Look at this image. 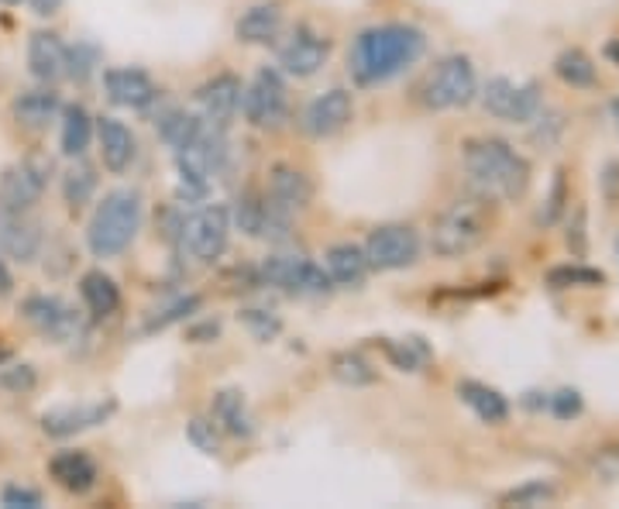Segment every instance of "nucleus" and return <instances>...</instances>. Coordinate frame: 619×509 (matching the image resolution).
Here are the masks:
<instances>
[{"mask_svg": "<svg viewBox=\"0 0 619 509\" xmlns=\"http://www.w3.org/2000/svg\"><path fill=\"white\" fill-rule=\"evenodd\" d=\"M427 52V35L416 25H375L365 28L348 52V70L359 86L389 83Z\"/></svg>", "mask_w": 619, "mask_h": 509, "instance_id": "nucleus-1", "label": "nucleus"}, {"mask_svg": "<svg viewBox=\"0 0 619 509\" xmlns=\"http://www.w3.org/2000/svg\"><path fill=\"white\" fill-rule=\"evenodd\" d=\"M464 175H469L472 193L485 201H520L530 186V162L502 138H472L461 148Z\"/></svg>", "mask_w": 619, "mask_h": 509, "instance_id": "nucleus-2", "label": "nucleus"}, {"mask_svg": "<svg viewBox=\"0 0 619 509\" xmlns=\"http://www.w3.org/2000/svg\"><path fill=\"white\" fill-rule=\"evenodd\" d=\"M142 231V193L138 190H110L97 204L90 225H86V249L94 258H118L131 249Z\"/></svg>", "mask_w": 619, "mask_h": 509, "instance_id": "nucleus-3", "label": "nucleus"}, {"mask_svg": "<svg viewBox=\"0 0 619 509\" xmlns=\"http://www.w3.org/2000/svg\"><path fill=\"white\" fill-rule=\"evenodd\" d=\"M493 228V201L472 193L454 201L445 214L434 220L430 231V249L440 258H461L475 252Z\"/></svg>", "mask_w": 619, "mask_h": 509, "instance_id": "nucleus-4", "label": "nucleus"}, {"mask_svg": "<svg viewBox=\"0 0 619 509\" xmlns=\"http://www.w3.org/2000/svg\"><path fill=\"white\" fill-rule=\"evenodd\" d=\"M478 97V76L469 56H448L440 59L427 80L420 83V104L427 110H454L469 107Z\"/></svg>", "mask_w": 619, "mask_h": 509, "instance_id": "nucleus-5", "label": "nucleus"}, {"mask_svg": "<svg viewBox=\"0 0 619 509\" xmlns=\"http://www.w3.org/2000/svg\"><path fill=\"white\" fill-rule=\"evenodd\" d=\"M228 238H231V210L224 204H207L193 214H183L180 231H175L180 249L196 262H217L228 252Z\"/></svg>", "mask_w": 619, "mask_h": 509, "instance_id": "nucleus-6", "label": "nucleus"}, {"mask_svg": "<svg viewBox=\"0 0 619 509\" xmlns=\"http://www.w3.org/2000/svg\"><path fill=\"white\" fill-rule=\"evenodd\" d=\"M258 282L276 286V290L290 296H324L335 290L327 269L317 262H310L306 255H272L262 262Z\"/></svg>", "mask_w": 619, "mask_h": 509, "instance_id": "nucleus-7", "label": "nucleus"}, {"mask_svg": "<svg viewBox=\"0 0 619 509\" xmlns=\"http://www.w3.org/2000/svg\"><path fill=\"white\" fill-rule=\"evenodd\" d=\"M241 114L252 128L276 131L290 118V97H286V80L279 70H258L255 80L241 90Z\"/></svg>", "mask_w": 619, "mask_h": 509, "instance_id": "nucleus-8", "label": "nucleus"}, {"mask_svg": "<svg viewBox=\"0 0 619 509\" xmlns=\"http://www.w3.org/2000/svg\"><path fill=\"white\" fill-rule=\"evenodd\" d=\"M482 107L489 110L493 118L510 121V124H530L541 110H544V97H541V83L526 80V83H513L506 76H496L485 83L482 90Z\"/></svg>", "mask_w": 619, "mask_h": 509, "instance_id": "nucleus-9", "label": "nucleus"}, {"mask_svg": "<svg viewBox=\"0 0 619 509\" xmlns=\"http://www.w3.org/2000/svg\"><path fill=\"white\" fill-rule=\"evenodd\" d=\"M365 258L372 272H400L420 258V234L410 225H383L365 241Z\"/></svg>", "mask_w": 619, "mask_h": 509, "instance_id": "nucleus-10", "label": "nucleus"}, {"mask_svg": "<svg viewBox=\"0 0 619 509\" xmlns=\"http://www.w3.org/2000/svg\"><path fill=\"white\" fill-rule=\"evenodd\" d=\"M21 317H25L41 338L56 341V344L73 341L80 330H83V320L76 314V306L65 303L62 296H52V293L28 296L25 303H21Z\"/></svg>", "mask_w": 619, "mask_h": 509, "instance_id": "nucleus-11", "label": "nucleus"}, {"mask_svg": "<svg viewBox=\"0 0 619 509\" xmlns=\"http://www.w3.org/2000/svg\"><path fill=\"white\" fill-rule=\"evenodd\" d=\"M52 166L46 159H21L0 172V207L14 214H28L49 186Z\"/></svg>", "mask_w": 619, "mask_h": 509, "instance_id": "nucleus-12", "label": "nucleus"}, {"mask_svg": "<svg viewBox=\"0 0 619 509\" xmlns=\"http://www.w3.org/2000/svg\"><path fill=\"white\" fill-rule=\"evenodd\" d=\"M327 59H330V38L314 32L310 25H296L290 38L279 46V70L296 80L317 76L327 65Z\"/></svg>", "mask_w": 619, "mask_h": 509, "instance_id": "nucleus-13", "label": "nucleus"}, {"mask_svg": "<svg viewBox=\"0 0 619 509\" xmlns=\"http://www.w3.org/2000/svg\"><path fill=\"white\" fill-rule=\"evenodd\" d=\"M351 118H355V97H351V90L335 86V90H327L306 104L303 131L310 138H335L338 131L351 124Z\"/></svg>", "mask_w": 619, "mask_h": 509, "instance_id": "nucleus-14", "label": "nucleus"}, {"mask_svg": "<svg viewBox=\"0 0 619 509\" xmlns=\"http://www.w3.org/2000/svg\"><path fill=\"white\" fill-rule=\"evenodd\" d=\"M241 90H245V86H241V80L234 73H220V76L207 80L204 86H196L193 100L201 107V121L224 131L241 110Z\"/></svg>", "mask_w": 619, "mask_h": 509, "instance_id": "nucleus-15", "label": "nucleus"}, {"mask_svg": "<svg viewBox=\"0 0 619 509\" xmlns=\"http://www.w3.org/2000/svg\"><path fill=\"white\" fill-rule=\"evenodd\" d=\"M118 403L114 400H100V403H76V407H52L41 413V431H46L52 440H65L76 437L83 431H94L100 424H107L114 416Z\"/></svg>", "mask_w": 619, "mask_h": 509, "instance_id": "nucleus-16", "label": "nucleus"}, {"mask_svg": "<svg viewBox=\"0 0 619 509\" xmlns=\"http://www.w3.org/2000/svg\"><path fill=\"white\" fill-rule=\"evenodd\" d=\"M104 90L110 104L128 107V110H148L159 100V86H155V80L145 70H138V65H114V70H107Z\"/></svg>", "mask_w": 619, "mask_h": 509, "instance_id": "nucleus-17", "label": "nucleus"}, {"mask_svg": "<svg viewBox=\"0 0 619 509\" xmlns=\"http://www.w3.org/2000/svg\"><path fill=\"white\" fill-rule=\"evenodd\" d=\"M41 225L32 220L28 214H14L0 207V252L14 262H35L41 252Z\"/></svg>", "mask_w": 619, "mask_h": 509, "instance_id": "nucleus-18", "label": "nucleus"}, {"mask_svg": "<svg viewBox=\"0 0 619 509\" xmlns=\"http://www.w3.org/2000/svg\"><path fill=\"white\" fill-rule=\"evenodd\" d=\"M97 145H100V162L107 172L124 175L138 155V142L131 135V128L118 118H97Z\"/></svg>", "mask_w": 619, "mask_h": 509, "instance_id": "nucleus-19", "label": "nucleus"}, {"mask_svg": "<svg viewBox=\"0 0 619 509\" xmlns=\"http://www.w3.org/2000/svg\"><path fill=\"white\" fill-rule=\"evenodd\" d=\"M49 478L70 496H86L97 485L100 469L86 451H59L49 461Z\"/></svg>", "mask_w": 619, "mask_h": 509, "instance_id": "nucleus-20", "label": "nucleus"}, {"mask_svg": "<svg viewBox=\"0 0 619 509\" xmlns=\"http://www.w3.org/2000/svg\"><path fill=\"white\" fill-rule=\"evenodd\" d=\"M269 204L272 207H279V210H286V214H300V210H306V204H310V196H314V186H310V180H306V172H300L296 166H286V162H279V166H272V172H269Z\"/></svg>", "mask_w": 619, "mask_h": 509, "instance_id": "nucleus-21", "label": "nucleus"}, {"mask_svg": "<svg viewBox=\"0 0 619 509\" xmlns=\"http://www.w3.org/2000/svg\"><path fill=\"white\" fill-rule=\"evenodd\" d=\"M210 416H214V424L220 427V434H228V437L248 440L255 434V416H252L248 400H245V392H241V389L214 392Z\"/></svg>", "mask_w": 619, "mask_h": 509, "instance_id": "nucleus-22", "label": "nucleus"}, {"mask_svg": "<svg viewBox=\"0 0 619 509\" xmlns=\"http://www.w3.org/2000/svg\"><path fill=\"white\" fill-rule=\"evenodd\" d=\"M11 114L21 128H28V131H41V128H49L59 114H62V100L59 94L52 90V86H35V90H25V94H17L14 104H11Z\"/></svg>", "mask_w": 619, "mask_h": 509, "instance_id": "nucleus-23", "label": "nucleus"}, {"mask_svg": "<svg viewBox=\"0 0 619 509\" xmlns=\"http://www.w3.org/2000/svg\"><path fill=\"white\" fill-rule=\"evenodd\" d=\"M282 32V8L276 0H262V4H252L245 14L238 17L234 35L245 46H272Z\"/></svg>", "mask_w": 619, "mask_h": 509, "instance_id": "nucleus-24", "label": "nucleus"}, {"mask_svg": "<svg viewBox=\"0 0 619 509\" xmlns=\"http://www.w3.org/2000/svg\"><path fill=\"white\" fill-rule=\"evenodd\" d=\"M28 73L38 83H56L65 76V41L56 32H35L28 38Z\"/></svg>", "mask_w": 619, "mask_h": 509, "instance_id": "nucleus-25", "label": "nucleus"}, {"mask_svg": "<svg viewBox=\"0 0 619 509\" xmlns=\"http://www.w3.org/2000/svg\"><path fill=\"white\" fill-rule=\"evenodd\" d=\"M324 265H327L330 282L344 286V290H359V286L365 282V276L372 272V269H368V258H365V249L351 245V241L330 245L327 255H324Z\"/></svg>", "mask_w": 619, "mask_h": 509, "instance_id": "nucleus-26", "label": "nucleus"}, {"mask_svg": "<svg viewBox=\"0 0 619 509\" xmlns=\"http://www.w3.org/2000/svg\"><path fill=\"white\" fill-rule=\"evenodd\" d=\"M458 396H461V403L469 407L482 424H506V416H510V400L493 389V386H485V383H475V379H464L458 383Z\"/></svg>", "mask_w": 619, "mask_h": 509, "instance_id": "nucleus-27", "label": "nucleus"}, {"mask_svg": "<svg viewBox=\"0 0 619 509\" xmlns=\"http://www.w3.org/2000/svg\"><path fill=\"white\" fill-rule=\"evenodd\" d=\"M80 296H83L86 314H90L94 320H107V317H114L121 310L118 282L110 279L107 272H100V269H90L80 279Z\"/></svg>", "mask_w": 619, "mask_h": 509, "instance_id": "nucleus-28", "label": "nucleus"}, {"mask_svg": "<svg viewBox=\"0 0 619 509\" xmlns=\"http://www.w3.org/2000/svg\"><path fill=\"white\" fill-rule=\"evenodd\" d=\"M94 131H97V121L90 118V110H86L83 104L62 107V135H59L62 155L83 159L86 148H90V142H94Z\"/></svg>", "mask_w": 619, "mask_h": 509, "instance_id": "nucleus-29", "label": "nucleus"}, {"mask_svg": "<svg viewBox=\"0 0 619 509\" xmlns=\"http://www.w3.org/2000/svg\"><path fill=\"white\" fill-rule=\"evenodd\" d=\"M159 138L172 148V152H186L196 138H201V131H204V121L201 114H190V110H180V107H172L166 110V114L159 118Z\"/></svg>", "mask_w": 619, "mask_h": 509, "instance_id": "nucleus-30", "label": "nucleus"}, {"mask_svg": "<svg viewBox=\"0 0 619 509\" xmlns=\"http://www.w3.org/2000/svg\"><path fill=\"white\" fill-rule=\"evenodd\" d=\"M383 355L400 368V372H420L424 365L434 362V348L424 338H403V341H392V338H379Z\"/></svg>", "mask_w": 619, "mask_h": 509, "instance_id": "nucleus-31", "label": "nucleus"}, {"mask_svg": "<svg viewBox=\"0 0 619 509\" xmlns=\"http://www.w3.org/2000/svg\"><path fill=\"white\" fill-rule=\"evenodd\" d=\"M555 73L565 86H571V90H588V86H595V80H599L595 59L582 49H565L555 59Z\"/></svg>", "mask_w": 619, "mask_h": 509, "instance_id": "nucleus-32", "label": "nucleus"}, {"mask_svg": "<svg viewBox=\"0 0 619 509\" xmlns=\"http://www.w3.org/2000/svg\"><path fill=\"white\" fill-rule=\"evenodd\" d=\"M231 210V225L241 231V234H248V238H262V228H265V214H269V204H265V193L258 190H245L234 201Z\"/></svg>", "mask_w": 619, "mask_h": 509, "instance_id": "nucleus-33", "label": "nucleus"}, {"mask_svg": "<svg viewBox=\"0 0 619 509\" xmlns=\"http://www.w3.org/2000/svg\"><path fill=\"white\" fill-rule=\"evenodd\" d=\"M94 193H97V169L76 159L70 172L62 175V201L70 204V210H83L94 201Z\"/></svg>", "mask_w": 619, "mask_h": 509, "instance_id": "nucleus-34", "label": "nucleus"}, {"mask_svg": "<svg viewBox=\"0 0 619 509\" xmlns=\"http://www.w3.org/2000/svg\"><path fill=\"white\" fill-rule=\"evenodd\" d=\"M330 375L348 386V389H362V386H375L379 383V372H375L359 351H338L335 359H330Z\"/></svg>", "mask_w": 619, "mask_h": 509, "instance_id": "nucleus-35", "label": "nucleus"}, {"mask_svg": "<svg viewBox=\"0 0 619 509\" xmlns=\"http://www.w3.org/2000/svg\"><path fill=\"white\" fill-rule=\"evenodd\" d=\"M204 306V296H196V293H186V296H175L172 303H166L162 310H155V314L145 320V327H142V335H155V330H166V327H172V324H180V320H186V317H193L196 310Z\"/></svg>", "mask_w": 619, "mask_h": 509, "instance_id": "nucleus-36", "label": "nucleus"}, {"mask_svg": "<svg viewBox=\"0 0 619 509\" xmlns=\"http://www.w3.org/2000/svg\"><path fill=\"white\" fill-rule=\"evenodd\" d=\"M568 204H571V196H568V175H565V169H558L555 180H550V193L544 196V204H541V210H537V217H534V225H537V228H555L558 220H561V214L568 210Z\"/></svg>", "mask_w": 619, "mask_h": 509, "instance_id": "nucleus-37", "label": "nucleus"}, {"mask_svg": "<svg viewBox=\"0 0 619 509\" xmlns=\"http://www.w3.org/2000/svg\"><path fill=\"white\" fill-rule=\"evenodd\" d=\"M186 437L201 455L217 458L220 451H224V434H220V427L214 424V416H193L186 424Z\"/></svg>", "mask_w": 619, "mask_h": 509, "instance_id": "nucleus-38", "label": "nucleus"}, {"mask_svg": "<svg viewBox=\"0 0 619 509\" xmlns=\"http://www.w3.org/2000/svg\"><path fill=\"white\" fill-rule=\"evenodd\" d=\"M100 65V52L90 41H76V46H65V76L86 83L94 76V70Z\"/></svg>", "mask_w": 619, "mask_h": 509, "instance_id": "nucleus-39", "label": "nucleus"}, {"mask_svg": "<svg viewBox=\"0 0 619 509\" xmlns=\"http://www.w3.org/2000/svg\"><path fill=\"white\" fill-rule=\"evenodd\" d=\"M547 282L555 290H568V286H603L606 272L603 269H588V265H561V269H550Z\"/></svg>", "mask_w": 619, "mask_h": 509, "instance_id": "nucleus-40", "label": "nucleus"}, {"mask_svg": "<svg viewBox=\"0 0 619 509\" xmlns=\"http://www.w3.org/2000/svg\"><path fill=\"white\" fill-rule=\"evenodd\" d=\"M238 320H241V327H245L255 341H276L282 335V320L276 314H269V310H255V306L252 310H241Z\"/></svg>", "mask_w": 619, "mask_h": 509, "instance_id": "nucleus-41", "label": "nucleus"}, {"mask_svg": "<svg viewBox=\"0 0 619 509\" xmlns=\"http://www.w3.org/2000/svg\"><path fill=\"white\" fill-rule=\"evenodd\" d=\"M555 496H558L555 485L544 478H534V482H523L520 489L506 493L502 506H547V502H555Z\"/></svg>", "mask_w": 619, "mask_h": 509, "instance_id": "nucleus-42", "label": "nucleus"}, {"mask_svg": "<svg viewBox=\"0 0 619 509\" xmlns=\"http://www.w3.org/2000/svg\"><path fill=\"white\" fill-rule=\"evenodd\" d=\"M588 469L592 475L606 482V485H619V445H606V448H595L588 458Z\"/></svg>", "mask_w": 619, "mask_h": 509, "instance_id": "nucleus-43", "label": "nucleus"}, {"mask_svg": "<svg viewBox=\"0 0 619 509\" xmlns=\"http://www.w3.org/2000/svg\"><path fill=\"white\" fill-rule=\"evenodd\" d=\"M582 410H585V400H582L579 389H558V392H550V403H547V413H550V416L574 420Z\"/></svg>", "mask_w": 619, "mask_h": 509, "instance_id": "nucleus-44", "label": "nucleus"}, {"mask_svg": "<svg viewBox=\"0 0 619 509\" xmlns=\"http://www.w3.org/2000/svg\"><path fill=\"white\" fill-rule=\"evenodd\" d=\"M0 386L17 392V396H25L38 386V372L32 365H11V368L0 372Z\"/></svg>", "mask_w": 619, "mask_h": 509, "instance_id": "nucleus-45", "label": "nucleus"}, {"mask_svg": "<svg viewBox=\"0 0 619 509\" xmlns=\"http://www.w3.org/2000/svg\"><path fill=\"white\" fill-rule=\"evenodd\" d=\"M0 506L4 509H41V493L32 485H8L0 493Z\"/></svg>", "mask_w": 619, "mask_h": 509, "instance_id": "nucleus-46", "label": "nucleus"}, {"mask_svg": "<svg viewBox=\"0 0 619 509\" xmlns=\"http://www.w3.org/2000/svg\"><path fill=\"white\" fill-rule=\"evenodd\" d=\"M568 249L574 255H585V210H574V225H568Z\"/></svg>", "mask_w": 619, "mask_h": 509, "instance_id": "nucleus-47", "label": "nucleus"}, {"mask_svg": "<svg viewBox=\"0 0 619 509\" xmlns=\"http://www.w3.org/2000/svg\"><path fill=\"white\" fill-rule=\"evenodd\" d=\"M220 335V324L217 320H204V324H193L190 330H186V338L190 341H196V344H204V341H214Z\"/></svg>", "mask_w": 619, "mask_h": 509, "instance_id": "nucleus-48", "label": "nucleus"}, {"mask_svg": "<svg viewBox=\"0 0 619 509\" xmlns=\"http://www.w3.org/2000/svg\"><path fill=\"white\" fill-rule=\"evenodd\" d=\"M62 4H65V0H28V8H32L38 17H52V14H59Z\"/></svg>", "mask_w": 619, "mask_h": 509, "instance_id": "nucleus-49", "label": "nucleus"}, {"mask_svg": "<svg viewBox=\"0 0 619 509\" xmlns=\"http://www.w3.org/2000/svg\"><path fill=\"white\" fill-rule=\"evenodd\" d=\"M547 403H550V392H526V396H523V407L534 410V413H544Z\"/></svg>", "mask_w": 619, "mask_h": 509, "instance_id": "nucleus-50", "label": "nucleus"}, {"mask_svg": "<svg viewBox=\"0 0 619 509\" xmlns=\"http://www.w3.org/2000/svg\"><path fill=\"white\" fill-rule=\"evenodd\" d=\"M11 290H14V276L4 265V258H0V296H11Z\"/></svg>", "mask_w": 619, "mask_h": 509, "instance_id": "nucleus-51", "label": "nucleus"}, {"mask_svg": "<svg viewBox=\"0 0 619 509\" xmlns=\"http://www.w3.org/2000/svg\"><path fill=\"white\" fill-rule=\"evenodd\" d=\"M606 59L619 65V38H612V41H609V46H606Z\"/></svg>", "mask_w": 619, "mask_h": 509, "instance_id": "nucleus-52", "label": "nucleus"}, {"mask_svg": "<svg viewBox=\"0 0 619 509\" xmlns=\"http://www.w3.org/2000/svg\"><path fill=\"white\" fill-rule=\"evenodd\" d=\"M612 118H616V124H619V97L612 100Z\"/></svg>", "mask_w": 619, "mask_h": 509, "instance_id": "nucleus-53", "label": "nucleus"}, {"mask_svg": "<svg viewBox=\"0 0 619 509\" xmlns=\"http://www.w3.org/2000/svg\"><path fill=\"white\" fill-rule=\"evenodd\" d=\"M4 4H21V0H4Z\"/></svg>", "mask_w": 619, "mask_h": 509, "instance_id": "nucleus-54", "label": "nucleus"}, {"mask_svg": "<svg viewBox=\"0 0 619 509\" xmlns=\"http://www.w3.org/2000/svg\"><path fill=\"white\" fill-rule=\"evenodd\" d=\"M616 255H619V238H616Z\"/></svg>", "mask_w": 619, "mask_h": 509, "instance_id": "nucleus-55", "label": "nucleus"}]
</instances>
